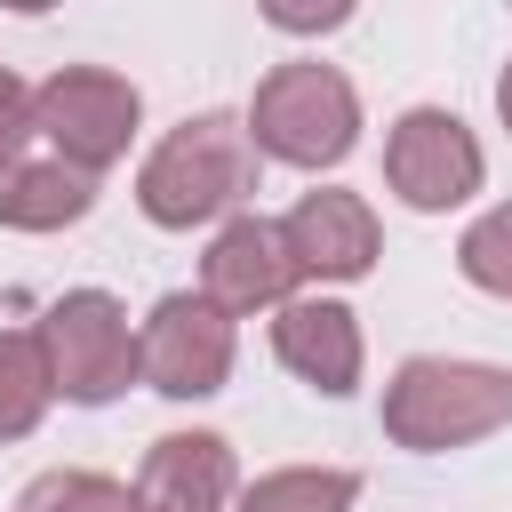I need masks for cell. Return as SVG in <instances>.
Instances as JSON below:
<instances>
[{
    "instance_id": "6da1fadb",
    "label": "cell",
    "mask_w": 512,
    "mask_h": 512,
    "mask_svg": "<svg viewBox=\"0 0 512 512\" xmlns=\"http://www.w3.org/2000/svg\"><path fill=\"white\" fill-rule=\"evenodd\" d=\"M248 184H256V144H248V128H240L232 112H200V120H184V128L160 136V152H152L144 176H136V200H144L152 224L184 232V224H208V216L240 208Z\"/></svg>"
},
{
    "instance_id": "7a4b0ae2",
    "label": "cell",
    "mask_w": 512,
    "mask_h": 512,
    "mask_svg": "<svg viewBox=\"0 0 512 512\" xmlns=\"http://www.w3.org/2000/svg\"><path fill=\"white\" fill-rule=\"evenodd\" d=\"M512 424V368H480V360H408L384 384V432L416 456L464 448L480 432Z\"/></svg>"
},
{
    "instance_id": "3957f363",
    "label": "cell",
    "mask_w": 512,
    "mask_h": 512,
    "mask_svg": "<svg viewBox=\"0 0 512 512\" xmlns=\"http://www.w3.org/2000/svg\"><path fill=\"white\" fill-rule=\"evenodd\" d=\"M248 136L288 168H328L360 136V96L336 64H280L248 104Z\"/></svg>"
},
{
    "instance_id": "277c9868",
    "label": "cell",
    "mask_w": 512,
    "mask_h": 512,
    "mask_svg": "<svg viewBox=\"0 0 512 512\" xmlns=\"http://www.w3.org/2000/svg\"><path fill=\"white\" fill-rule=\"evenodd\" d=\"M40 352H48L56 392L80 400V408L128 392V376H136V328H128V312H120L104 288H72V296H56L48 320H40Z\"/></svg>"
},
{
    "instance_id": "5b68a950",
    "label": "cell",
    "mask_w": 512,
    "mask_h": 512,
    "mask_svg": "<svg viewBox=\"0 0 512 512\" xmlns=\"http://www.w3.org/2000/svg\"><path fill=\"white\" fill-rule=\"evenodd\" d=\"M32 128L56 136L64 168L96 176V168H112V160L128 152V136H136V88H128L120 72H104V64H64V72L32 96Z\"/></svg>"
},
{
    "instance_id": "8992f818",
    "label": "cell",
    "mask_w": 512,
    "mask_h": 512,
    "mask_svg": "<svg viewBox=\"0 0 512 512\" xmlns=\"http://www.w3.org/2000/svg\"><path fill=\"white\" fill-rule=\"evenodd\" d=\"M136 376H152V392H168V400L224 392V376H232V312H216L192 288L160 296L144 336H136Z\"/></svg>"
},
{
    "instance_id": "52a82bcc",
    "label": "cell",
    "mask_w": 512,
    "mask_h": 512,
    "mask_svg": "<svg viewBox=\"0 0 512 512\" xmlns=\"http://www.w3.org/2000/svg\"><path fill=\"white\" fill-rule=\"evenodd\" d=\"M384 176L408 208H456L480 192V144L456 112L416 104V112H400V128L384 144Z\"/></svg>"
},
{
    "instance_id": "ba28073f",
    "label": "cell",
    "mask_w": 512,
    "mask_h": 512,
    "mask_svg": "<svg viewBox=\"0 0 512 512\" xmlns=\"http://www.w3.org/2000/svg\"><path fill=\"white\" fill-rule=\"evenodd\" d=\"M288 288H296V264H288L280 224L232 216V224L216 232L208 264H200V296H208L216 312H256V304H288Z\"/></svg>"
},
{
    "instance_id": "9c48e42d",
    "label": "cell",
    "mask_w": 512,
    "mask_h": 512,
    "mask_svg": "<svg viewBox=\"0 0 512 512\" xmlns=\"http://www.w3.org/2000/svg\"><path fill=\"white\" fill-rule=\"evenodd\" d=\"M280 240H288V264L296 272H320V280H360L376 264V216H368L360 192H336V184L328 192H304L288 208Z\"/></svg>"
},
{
    "instance_id": "30bf717a",
    "label": "cell",
    "mask_w": 512,
    "mask_h": 512,
    "mask_svg": "<svg viewBox=\"0 0 512 512\" xmlns=\"http://www.w3.org/2000/svg\"><path fill=\"white\" fill-rule=\"evenodd\" d=\"M232 504V448L216 432H168L144 456L136 512H224Z\"/></svg>"
},
{
    "instance_id": "8fae6325",
    "label": "cell",
    "mask_w": 512,
    "mask_h": 512,
    "mask_svg": "<svg viewBox=\"0 0 512 512\" xmlns=\"http://www.w3.org/2000/svg\"><path fill=\"white\" fill-rule=\"evenodd\" d=\"M272 352H280L304 384H320L328 400H344V392L360 384V328H352V312L328 304V296L280 304V320H272Z\"/></svg>"
},
{
    "instance_id": "7c38bea8",
    "label": "cell",
    "mask_w": 512,
    "mask_h": 512,
    "mask_svg": "<svg viewBox=\"0 0 512 512\" xmlns=\"http://www.w3.org/2000/svg\"><path fill=\"white\" fill-rule=\"evenodd\" d=\"M88 208H96V176H80L64 160L16 168L0 184V224H16V232H56V224H80Z\"/></svg>"
},
{
    "instance_id": "4fadbf2b",
    "label": "cell",
    "mask_w": 512,
    "mask_h": 512,
    "mask_svg": "<svg viewBox=\"0 0 512 512\" xmlns=\"http://www.w3.org/2000/svg\"><path fill=\"white\" fill-rule=\"evenodd\" d=\"M56 400V376H48V352H40V328H0V440H24Z\"/></svg>"
},
{
    "instance_id": "5bb4252c",
    "label": "cell",
    "mask_w": 512,
    "mask_h": 512,
    "mask_svg": "<svg viewBox=\"0 0 512 512\" xmlns=\"http://www.w3.org/2000/svg\"><path fill=\"white\" fill-rule=\"evenodd\" d=\"M352 472H264L240 488V512H352Z\"/></svg>"
},
{
    "instance_id": "9a60e30c",
    "label": "cell",
    "mask_w": 512,
    "mask_h": 512,
    "mask_svg": "<svg viewBox=\"0 0 512 512\" xmlns=\"http://www.w3.org/2000/svg\"><path fill=\"white\" fill-rule=\"evenodd\" d=\"M16 512H136V496L104 472H40L16 496Z\"/></svg>"
},
{
    "instance_id": "2e32d148",
    "label": "cell",
    "mask_w": 512,
    "mask_h": 512,
    "mask_svg": "<svg viewBox=\"0 0 512 512\" xmlns=\"http://www.w3.org/2000/svg\"><path fill=\"white\" fill-rule=\"evenodd\" d=\"M456 264H464V280H472V288H488V296H504V304H512V200H504V208H488V216L464 232Z\"/></svg>"
},
{
    "instance_id": "e0dca14e",
    "label": "cell",
    "mask_w": 512,
    "mask_h": 512,
    "mask_svg": "<svg viewBox=\"0 0 512 512\" xmlns=\"http://www.w3.org/2000/svg\"><path fill=\"white\" fill-rule=\"evenodd\" d=\"M24 136H32V88H24V80L0 64V176H16Z\"/></svg>"
},
{
    "instance_id": "ac0fdd59",
    "label": "cell",
    "mask_w": 512,
    "mask_h": 512,
    "mask_svg": "<svg viewBox=\"0 0 512 512\" xmlns=\"http://www.w3.org/2000/svg\"><path fill=\"white\" fill-rule=\"evenodd\" d=\"M272 24L304 32V24H344V8H272Z\"/></svg>"
},
{
    "instance_id": "d6986e66",
    "label": "cell",
    "mask_w": 512,
    "mask_h": 512,
    "mask_svg": "<svg viewBox=\"0 0 512 512\" xmlns=\"http://www.w3.org/2000/svg\"><path fill=\"white\" fill-rule=\"evenodd\" d=\"M496 112H504V128H512V64H504V80H496Z\"/></svg>"
}]
</instances>
